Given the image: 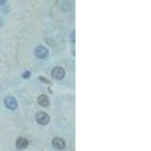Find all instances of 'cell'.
I'll list each match as a JSON object with an SVG mask.
<instances>
[{
    "label": "cell",
    "instance_id": "1",
    "mask_svg": "<svg viewBox=\"0 0 151 151\" xmlns=\"http://www.w3.org/2000/svg\"><path fill=\"white\" fill-rule=\"evenodd\" d=\"M36 119L40 125H47L50 121V117L44 112H39L36 116Z\"/></svg>",
    "mask_w": 151,
    "mask_h": 151
},
{
    "label": "cell",
    "instance_id": "3",
    "mask_svg": "<svg viewBox=\"0 0 151 151\" xmlns=\"http://www.w3.org/2000/svg\"><path fill=\"white\" fill-rule=\"evenodd\" d=\"M35 55L39 58H45L48 56V50L45 47L40 45L35 49Z\"/></svg>",
    "mask_w": 151,
    "mask_h": 151
},
{
    "label": "cell",
    "instance_id": "9",
    "mask_svg": "<svg viewBox=\"0 0 151 151\" xmlns=\"http://www.w3.org/2000/svg\"><path fill=\"white\" fill-rule=\"evenodd\" d=\"M5 2V1H3V0H1L0 1V5H2V4H4Z\"/></svg>",
    "mask_w": 151,
    "mask_h": 151
},
{
    "label": "cell",
    "instance_id": "7",
    "mask_svg": "<svg viewBox=\"0 0 151 151\" xmlns=\"http://www.w3.org/2000/svg\"><path fill=\"white\" fill-rule=\"evenodd\" d=\"M38 103L41 106L45 107L49 105V98L45 94H41L38 98Z\"/></svg>",
    "mask_w": 151,
    "mask_h": 151
},
{
    "label": "cell",
    "instance_id": "5",
    "mask_svg": "<svg viewBox=\"0 0 151 151\" xmlns=\"http://www.w3.org/2000/svg\"><path fill=\"white\" fill-rule=\"evenodd\" d=\"M52 145L58 150H63L65 147V142L63 139L59 137H55L52 140Z\"/></svg>",
    "mask_w": 151,
    "mask_h": 151
},
{
    "label": "cell",
    "instance_id": "6",
    "mask_svg": "<svg viewBox=\"0 0 151 151\" xmlns=\"http://www.w3.org/2000/svg\"><path fill=\"white\" fill-rule=\"evenodd\" d=\"M16 147L19 150L26 149L28 147V141L24 137H19L16 142Z\"/></svg>",
    "mask_w": 151,
    "mask_h": 151
},
{
    "label": "cell",
    "instance_id": "8",
    "mask_svg": "<svg viewBox=\"0 0 151 151\" xmlns=\"http://www.w3.org/2000/svg\"><path fill=\"white\" fill-rule=\"evenodd\" d=\"M29 76H30V73L29 72H26V73H24V74H23V77L25 78V79H27V78H29Z\"/></svg>",
    "mask_w": 151,
    "mask_h": 151
},
{
    "label": "cell",
    "instance_id": "2",
    "mask_svg": "<svg viewBox=\"0 0 151 151\" xmlns=\"http://www.w3.org/2000/svg\"><path fill=\"white\" fill-rule=\"evenodd\" d=\"M5 105L8 109H9V110H15V109L17 108V101H16V99L14 97H7V98L5 99Z\"/></svg>",
    "mask_w": 151,
    "mask_h": 151
},
{
    "label": "cell",
    "instance_id": "4",
    "mask_svg": "<svg viewBox=\"0 0 151 151\" xmlns=\"http://www.w3.org/2000/svg\"><path fill=\"white\" fill-rule=\"evenodd\" d=\"M52 75L54 78L57 79H62L65 76V71H64V68L60 67H57L53 69V70L52 72Z\"/></svg>",
    "mask_w": 151,
    "mask_h": 151
}]
</instances>
